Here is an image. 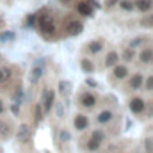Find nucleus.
<instances>
[{"label": "nucleus", "instance_id": "nucleus-1", "mask_svg": "<svg viewBox=\"0 0 153 153\" xmlns=\"http://www.w3.org/2000/svg\"><path fill=\"white\" fill-rule=\"evenodd\" d=\"M98 105H100V96H98L93 89L82 87V89L76 93V107H78L80 111L91 112V111H94Z\"/></svg>", "mask_w": 153, "mask_h": 153}, {"label": "nucleus", "instance_id": "nucleus-2", "mask_svg": "<svg viewBox=\"0 0 153 153\" xmlns=\"http://www.w3.org/2000/svg\"><path fill=\"white\" fill-rule=\"evenodd\" d=\"M144 73H141V71H134V73H130V75L126 76V80L121 84V89H123V93L126 94V93H137V91H141L143 89V85H144Z\"/></svg>", "mask_w": 153, "mask_h": 153}, {"label": "nucleus", "instance_id": "nucleus-3", "mask_svg": "<svg viewBox=\"0 0 153 153\" xmlns=\"http://www.w3.org/2000/svg\"><path fill=\"white\" fill-rule=\"evenodd\" d=\"M128 111L134 114V117H137V119H143V117H146V105H148V102L141 96V94H134L132 93V96L128 98Z\"/></svg>", "mask_w": 153, "mask_h": 153}, {"label": "nucleus", "instance_id": "nucleus-4", "mask_svg": "<svg viewBox=\"0 0 153 153\" xmlns=\"http://www.w3.org/2000/svg\"><path fill=\"white\" fill-rule=\"evenodd\" d=\"M132 71H130V68H128V64L126 62H117L116 66L111 68V73H109V84H112V85H121L125 80H126V76L130 75Z\"/></svg>", "mask_w": 153, "mask_h": 153}, {"label": "nucleus", "instance_id": "nucleus-5", "mask_svg": "<svg viewBox=\"0 0 153 153\" xmlns=\"http://www.w3.org/2000/svg\"><path fill=\"white\" fill-rule=\"evenodd\" d=\"M36 23H38V27H39V32H41L43 36H46V38H50V36H53V34L57 32L55 18H53L52 14H48V13L38 16V22H36Z\"/></svg>", "mask_w": 153, "mask_h": 153}, {"label": "nucleus", "instance_id": "nucleus-6", "mask_svg": "<svg viewBox=\"0 0 153 153\" xmlns=\"http://www.w3.org/2000/svg\"><path fill=\"white\" fill-rule=\"evenodd\" d=\"M82 30H84V23H82V20H78L75 16H70V18H66V22H64V32L68 34V36H78V34H82Z\"/></svg>", "mask_w": 153, "mask_h": 153}, {"label": "nucleus", "instance_id": "nucleus-7", "mask_svg": "<svg viewBox=\"0 0 153 153\" xmlns=\"http://www.w3.org/2000/svg\"><path fill=\"white\" fill-rule=\"evenodd\" d=\"M82 48H84V53L87 57H94V55H100L103 52V41L102 39H91Z\"/></svg>", "mask_w": 153, "mask_h": 153}, {"label": "nucleus", "instance_id": "nucleus-8", "mask_svg": "<svg viewBox=\"0 0 153 153\" xmlns=\"http://www.w3.org/2000/svg\"><path fill=\"white\" fill-rule=\"evenodd\" d=\"M116 117V112L111 109V107H105V109H102V111H98V114L94 117V123L98 125V126H105V125H109V123H112Z\"/></svg>", "mask_w": 153, "mask_h": 153}, {"label": "nucleus", "instance_id": "nucleus-9", "mask_svg": "<svg viewBox=\"0 0 153 153\" xmlns=\"http://www.w3.org/2000/svg\"><path fill=\"white\" fill-rule=\"evenodd\" d=\"M53 105H55V93H53L50 87H46V89L43 91V96H41V107H43V112L48 114V112L52 111Z\"/></svg>", "mask_w": 153, "mask_h": 153}, {"label": "nucleus", "instance_id": "nucleus-10", "mask_svg": "<svg viewBox=\"0 0 153 153\" xmlns=\"http://www.w3.org/2000/svg\"><path fill=\"white\" fill-rule=\"evenodd\" d=\"M137 61L144 66H152L153 64V46L152 45H146L143 46L139 52H137Z\"/></svg>", "mask_w": 153, "mask_h": 153}, {"label": "nucleus", "instance_id": "nucleus-11", "mask_svg": "<svg viewBox=\"0 0 153 153\" xmlns=\"http://www.w3.org/2000/svg\"><path fill=\"white\" fill-rule=\"evenodd\" d=\"M89 117L87 114H84V112H76L73 116V128H75L76 132H85L87 128H89Z\"/></svg>", "mask_w": 153, "mask_h": 153}, {"label": "nucleus", "instance_id": "nucleus-12", "mask_svg": "<svg viewBox=\"0 0 153 153\" xmlns=\"http://www.w3.org/2000/svg\"><path fill=\"white\" fill-rule=\"evenodd\" d=\"M117 62H121L119 52H116V50H109L107 55H105V59H103V68H105V70H111V68L116 66Z\"/></svg>", "mask_w": 153, "mask_h": 153}, {"label": "nucleus", "instance_id": "nucleus-13", "mask_svg": "<svg viewBox=\"0 0 153 153\" xmlns=\"http://www.w3.org/2000/svg\"><path fill=\"white\" fill-rule=\"evenodd\" d=\"M82 146H84V150H85L87 153H96V152H100L102 143H100V141H96L94 137L87 135V137H85V141L82 143Z\"/></svg>", "mask_w": 153, "mask_h": 153}, {"label": "nucleus", "instance_id": "nucleus-14", "mask_svg": "<svg viewBox=\"0 0 153 153\" xmlns=\"http://www.w3.org/2000/svg\"><path fill=\"white\" fill-rule=\"evenodd\" d=\"M80 70H82L84 73L91 75V73L96 71V64H94L93 59H89V57H82V59H80Z\"/></svg>", "mask_w": 153, "mask_h": 153}, {"label": "nucleus", "instance_id": "nucleus-15", "mask_svg": "<svg viewBox=\"0 0 153 153\" xmlns=\"http://www.w3.org/2000/svg\"><path fill=\"white\" fill-rule=\"evenodd\" d=\"M119 57H121V62H132L135 57H137V53H135V48H132V46H126L121 53H119Z\"/></svg>", "mask_w": 153, "mask_h": 153}, {"label": "nucleus", "instance_id": "nucleus-16", "mask_svg": "<svg viewBox=\"0 0 153 153\" xmlns=\"http://www.w3.org/2000/svg\"><path fill=\"white\" fill-rule=\"evenodd\" d=\"M16 137H18V141H20V143H27V141H29V137H30V128H29V125H20Z\"/></svg>", "mask_w": 153, "mask_h": 153}, {"label": "nucleus", "instance_id": "nucleus-17", "mask_svg": "<svg viewBox=\"0 0 153 153\" xmlns=\"http://www.w3.org/2000/svg\"><path fill=\"white\" fill-rule=\"evenodd\" d=\"M76 11H78L82 16H93V5H89V4L84 2V0H80V2L76 4Z\"/></svg>", "mask_w": 153, "mask_h": 153}, {"label": "nucleus", "instance_id": "nucleus-18", "mask_svg": "<svg viewBox=\"0 0 153 153\" xmlns=\"http://www.w3.org/2000/svg\"><path fill=\"white\" fill-rule=\"evenodd\" d=\"M135 9L141 13H150L153 9V0H137L135 2Z\"/></svg>", "mask_w": 153, "mask_h": 153}, {"label": "nucleus", "instance_id": "nucleus-19", "mask_svg": "<svg viewBox=\"0 0 153 153\" xmlns=\"http://www.w3.org/2000/svg\"><path fill=\"white\" fill-rule=\"evenodd\" d=\"M13 134V128L7 121H0V139H9V135Z\"/></svg>", "mask_w": 153, "mask_h": 153}, {"label": "nucleus", "instance_id": "nucleus-20", "mask_svg": "<svg viewBox=\"0 0 153 153\" xmlns=\"http://www.w3.org/2000/svg\"><path fill=\"white\" fill-rule=\"evenodd\" d=\"M11 75H13L11 68H5V66H2V68H0V84L7 82V80L11 78Z\"/></svg>", "mask_w": 153, "mask_h": 153}, {"label": "nucleus", "instance_id": "nucleus-21", "mask_svg": "<svg viewBox=\"0 0 153 153\" xmlns=\"http://www.w3.org/2000/svg\"><path fill=\"white\" fill-rule=\"evenodd\" d=\"M143 89H144L146 93H153V73L144 76V85H143Z\"/></svg>", "mask_w": 153, "mask_h": 153}, {"label": "nucleus", "instance_id": "nucleus-22", "mask_svg": "<svg viewBox=\"0 0 153 153\" xmlns=\"http://www.w3.org/2000/svg\"><path fill=\"white\" fill-rule=\"evenodd\" d=\"M89 135H91V137H94L96 141H100L102 144H103V141H105V132H103L102 128H96V130H93Z\"/></svg>", "mask_w": 153, "mask_h": 153}, {"label": "nucleus", "instance_id": "nucleus-23", "mask_svg": "<svg viewBox=\"0 0 153 153\" xmlns=\"http://www.w3.org/2000/svg\"><path fill=\"white\" fill-rule=\"evenodd\" d=\"M41 76H43V68L36 66V68H34V70L30 71V82H38Z\"/></svg>", "mask_w": 153, "mask_h": 153}, {"label": "nucleus", "instance_id": "nucleus-24", "mask_svg": "<svg viewBox=\"0 0 153 153\" xmlns=\"http://www.w3.org/2000/svg\"><path fill=\"white\" fill-rule=\"evenodd\" d=\"M119 5H121L123 11H134L135 9V2H132V0H121Z\"/></svg>", "mask_w": 153, "mask_h": 153}, {"label": "nucleus", "instance_id": "nucleus-25", "mask_svg": "<svg viewBox=\"0 0 153 153\" xmlns=\"http://www.w3.org/2000/svg\"><path fill=\"white\" fill-rule=\"evenodd\" d=\"M0 41H2V43L14 41V32H11V30H5V32H2V34H0Z\"/></svg>", "mask_w": 153, "mask_h": 153}, {"label": "nucleus", "instance_id": "nucleus-26", "mask_svg": "<svg viewBox=\"0 0 153 153\" xmlns=\"http://www.w3.org/2000/svg\"><path fill=\"white\" fill-rule=\"evenodd\" d=\"M70 89H71V84H70V82H61V84H59V91H61V94H68Z\"/></svg>", "mask_w": 153, "mask_h": 153}, {"label": "nucleus", "instance_id": "nucleus-27", "mask_svg": "<svg viewBox=\"0 0 153 153\" xmlns=\"http://www.w3.org/2000/svg\"><path fill=\"white\" fill-rule=\"evenodd\" d=\"M144 152L146 153L153 152V139H148V141H146V144H144Z\"/></svg>", "mask_w": 153, "mask_h": 153}, {"label": "nucleus", "instance_id": "nucleus-28", "mask_svg": "<svg viewBox=\"0 0 153 153\" xmlns=\"http://www.w3.org/2000/svg\"><path fill=\"white\" fill-rule=\"evenodd\" d=\"M61 139H62V141H68V139H71L70 132H68V130H62V132H61Z\"/></svg>", "mask_w": 153, "mask_h": 153}, {"label": "nucleus", "instance_id": "nucleus-29", "mask_svg": "<svg viewBox=\"0 0 153 153\" xmlns=\"http://www.w3.org/2000/svg\"><path fill=\"white\" fill-rule=\"evenodd\" d=\"M4 112H5V103H4V102L0 100V116L4 114Z\"/></svg>", "mask_w": 153, "mask_h": 153}, {"label": "nucleus", "instance_id": "nucleus-30", "mask_svg": "<svg viewBox=\"0 0 153 153\" xmlns=\"http://www.w3.org/2000/svg\"><path fill=\"white\" fill-rule=\"evenodd\" d=\"M152 153H153V152H152Z\"/></svg>", "mask_w": 153, "mask_h": 153}]
</instances>
